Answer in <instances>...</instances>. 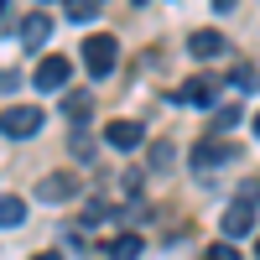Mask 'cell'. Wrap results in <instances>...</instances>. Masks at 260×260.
Listing matches in <instances>:
<instances>
[{
    "mask_svg": "<svg viewBox=\"0 0 260 260\" xmlns=\"http://www.w3.org/2000/svg\"><path fill=\"white\" fill-rule=\"evenodd\" d=\"M83 62H89L94 78H110V73L120 68V42H115L110 31H94L89 42H83Z\"/></svg>",
    "mask_w": 260,
    "mask_h": 260,
    "instance_id": "obj_1",
    "label": "cell"
},
{
    "mask_svg": "<svg viewBox=\"0 0 260 260\" xmlns=\"http://www.w3.org/2000/svg\"><path fill=\"white\" fill-rule=\"evenodd\" d=\"M42 130V110L37 104H11V110H0V136L6 141H26Z\"/></svg>",
    "mask_w": 260,
    "mask_h": 260,
    "instance_id": "obj_2",
    "label": "cell"
},
{
    "mask_svg": "<svg viewBox=\"0 0 260 260\" xmlns=\"http://www.w3.org/2000/svg\"><path fill=\"white\" fill-rule=\"evenodd\" d=\"M213 99H219V78L213 73H192L177 89V104H187V110H213Z\"/></svg>",
    "mask_w": 260,
    "mask_h": 260,
    "instance_id": "obj_3",
    "label": "cell"
},
{
    "mask_svg": "<svg viewBox=\"0 0 260 260\" xmlns=\"http://www.w3.org/2000/svg\"><path fill=\"white\" fill-rule=\"evenodd\" d=\"M68 78H73V62H68V57H42V62H37V73H31V83H37L42 94L68 89Z\"/></svg>",
    "mask_w": 260,
    "mask_h": 260,
    "instance_id": "obj_4",
    "label": "cell"
},
{
    "mask_svg": "<svg viewBox=\"0 0 260 260\" xmlns=\"http://www.w3.org/2000/svg\"><path fill=\"white\" fill-rule=\"evenodd\" d=\"M219 229H224V240H245V234L255 229V203H250V198L229 203V208H224V224H219Z\"/></svg>",
    "mask_w": 260,
    "mask_h": 260,
    "instance_id": "obj_5",
    "label": "cell"
},
{
    "mask_svg": "<svg viewBox=\"0 0 260 260\" xmlns=\"http://www.w3.org/2000/svg\"><path fill=\"white\" fill-rule=\"evenodd\" d=\"M104 141H110L115 151H136V146L146 141V125H136V120H110V125H104Z\"/></svg>",
    "mask_w": 260,
    "mask_h": 260,
    "instance_id": "obj_6",
    "label": "cell"
},
{
    "mask_svg": "<svg viewBox=\"0 0 260 260\" xmlns=\"http://www.w3.org/2000/svg\"><path fill=\"white\" fill-rule=\"evenodd\" d=\"M37 198H42V203H73V198H78V182L62 177V172H52V177L37 182Z\"/></svg>",
    "mask_w": 260,
    "mask_h": 260,
    "instance_id": "obj_7",
    "label": "cell"
},
{
    "mask_svg": "<svg viewBox=\"0 0 260 260\" xmlns=\"http://www.w3.org/2000/svg\"><path fill=\"white\" fill-rule=\"evenodd\" d=\"M229 156H234V146H229V141H219V136H208V141L192 146V167H198V172L219 167V161H229Z\"/></svg>",
    "mask_w": 260,
    "mask_h": 260,
    "instance_id": "obj_8",
    "label": "cell"
},
{
    "mask_svg": "<svg viewBox=\"0 0 260 260\" xmlns=\"http://www.w3.org/2000/svg\"><path fill=\"white\" fill-rule=\"evenodd\" d=\"M187 52H192V57H224L229 42H224V31H192V37H187Z\"/></svg>",
    "mask_w": 260,
    "mask_h": 260,
    "instance_id": "obj_9",
    "label": "cell"
},
{
    "mask_svg": "<svg viewBox=\"0 0 260 260\" xmlns=\"http://www.w3.org/2000/svg\"><path fill=\"white\" fill-rule=\"evenodd\" d=\"M62 115H68L73 125H83V120L94 115V94H89V89H73V94H62Z\"/></svg>",
    "mask_w": 260,
    "mask_h": 260,
    "instance_id": "obj_10",
    "label": "cell"
},
{
    "mask_svg": "<svg viewBox=\"0 0 260 260\" xmlns=\"http://www.w3.org/2000/svg\"><path fill=\"white\" fill-rule=\"evenodd\" d=\"M47 31H52V16H26V26H21V47H42L47 42Z\"/></svg>",
    "mask_w": 260,
    "mask_h": 260,
    "instance_id": "obj_11",
    "label": "cell"
},
{
    "mask_svg": "<svg viewBox=\"0 0 260 260\" xmlns=\"http://www.w3.org/2000/svg\"><path fill=\"white\" fill-rule=\"evenodd\" d=\"M141 240H136V234H120V240H110V260H141Z\"/></svg>",
    "mask_w": 260,
    "mask_h": 260,
    "instance_id": "obj_12",
    "label": "cell"
},
{
    "mask_svg": "<svg viewBox=\"0 0 260 260\" xmlns=\"http://www.w3.org/2000/svg\"><path fill=\"white\" fill-rule=\"evenodd\" d=\"M16 224H26V203L21 198H0V229H16Z\"/></svg>",
    "mask_w": 260,
    "mask_h": 260,
    "instance_id": "obj_13",
    "label": "cell"
},
{
    "mask_svg": "<svg viewBox=\"0 0 260 260\" xmlns=\"http://www.w3.org/2000/svg\"><path fill=\"white\" fill-rule=\"evenodd\" d=\"M240 120H245V110H240V104H224V110H213V136H219V130H234Z\"/></svg>",
    "mask_w": 260,
    "mask_h": 260,
    "instance_id": "obj_14",
    "label": "cell"
},
{
    "mask_svg": "<svg viewBox=\"0 0 260 260\" xmlns=\"http://www.w3.org/2000/svg\"><path fill=\"white\" fill-rule=\"evenodd\" d=\"M62 6H68V21H94L99 0H62Z\"/></svg>",
    "mask_w": 260,
    "mask_h": 260,
    "instance_id": "obj_15",
    "label": "cell"
},
{
    "mask_svg": "<svg viewBox=\"0 0 260 260\" xmlns=\"http://www.w3.org/2000/svg\"><path fill=\"white\" fill-rule=\"evenodd\" d=\"M73 156H78V161H89V156H94V141L83 136V130H73Z\"/></svg>",
    "mask_w": 260,
    "mask_h": 260,
    "instance_id": "obj_16",
    "label": "cell"
},
{
    "mask_svg": "<svg viewBox=\"0 0 260 260\" xmlns=\"http://www.w3.org/2000/svg\"><path fill=\"white\" fill-rule=\"evenodd\" d=\"M250 78H255V73L245 68V62H240V68H234V73H229V83H234V89H250Z\"/></svg>",
    "mask_w": 260,
    "mask_h": 260,
    "instance_id": "obj_17",
    "label": "cell"
},
{
    "mask_svg": "<svg viewBox=\"0 0 260 260\" xmlns=\"http://www.w3.org/2000/svg\"><path fill=\"white\" fill-rule=\"evenodd\" d=\"M203 260H240V255H234V245H213Z\"/></svg>",
    "mask_w": 260,
    "mask_h": 260,
    "instance_id": "obj_18",
    "label": "cell"
},
{
    "mask_svg": "<svg viewBox=\"0 0 260 260\" xmlns=\"http://www.w3.org/2000/svg\"><path fill=\"white\" fill-rule=\"evenodd\" d=\"M245 198H250V203H260V177H255V182L245 187Z\"/></svg>",
    "mask_w": 260,
    "mask_h": 260,
    "instance_id": "obj_19",
    "label": "cell"
},
{
    "mask_svg": "<svg viewBox=\"0 0 260 260\" xmlns=\"http://www.w3.org/2000/svg\"><path fill=\"white\" fill-rule=\"evenodd\" d=\"M234 6H240V0H213V11H234Z\"/></svg>",
    "mask_w": 260,
    "mask_h": 260,
    "instance_id": "obj_20",
    "label": "cell"
},
{
    "mask_svg": "<svg viewBox=\"0 0 260 260\" xmlns=\"http://www.w3.org/2000/svg\"><path fill=\"white\" fill-rule=\"evenodd\" d=\"M31 260H62V255H52V250H42V255H31Z\"/></svg>",
    "mask_w": 260,
    "mask_h": 260,
    "instance_id": "obj_21",
    "label": "cell"
},
{
    "mask_svg": "<svg viewBox=\"0 0 260 260\" xmlns=\"http://www.w3.org/2000/svg\"><path fill=\"white\" fill-rule=\"evenodd\" d=\"M255 136H260V115H255Z\"/></svg>",
    "mask_w": 260,
    "mask_h": 260,
    "instance_id": "obj_22",
    "label": "cell"
},
{
    "mask_svg": "<svg viewBox=\"0 0 260 260\" xmlns=\"http://www.w3.org/2000/svg\"><path fill=\"white\" fill-rule=\"evenodd\" d=\"M255 255H260V240H255Z\"/></svg>",
    "mask_w": 260,
    "mask_h": 260,
    "instance_id": "obj_23",
    "label": "cell"
},
{
    "mask_svg": "<svg viewBox=\"0 0 260 260\" xmlns=\"http://www.w3.org/2000/svg\"><path fill=\"white\" fill-rule=\"evenodd\" d=\"M136 6H146V0H136Z\"/></svg>",
    "mask_w": 260,
    "mask_h": 260,
    "instance_id": "obj_24",
    "label": "cell"
}]
</instances>
